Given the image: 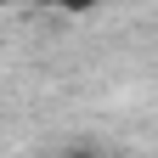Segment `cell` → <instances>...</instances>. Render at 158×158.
Instances as JSON below:
<instances>
[{
    "label": "cell",
    "mask_w": 158,
    "mask_h": 158,
    "mask_svg": "<svg viewBox=\"0 0 158 158\" xmlns=\"http://www.w3.org/2000/svg\"><path fill=\"white\" fill-rule=\"evenodd\" d=\"M45 6H56L62 17H90L96 6H102V0H45Z\"/></svg>",
    "instance_id": "cell-1"
},
{
    "label": "cell",
    "mask_w": 158,
    "mask_h": 158,
    "mask_svg": "<svg viewBox=\"0 0 158 158\" xmlns=\"http://www.w3.org/2000/svg\"><path fill=\"white\" fill-rule=\"evenodd\" d=\"M62 158H102V152H96V147H68Z\"/></svg>",
    "instance_id": "cell-2"
},
{
    "label": "cell",
    "mask_w": 158,
    "mask_h": 158,
    "mask_svg": "<svg viewBox=\"0 0 158 158\" xmlns=\"http://www.w3.org/2000/svg\"><path fill=\"white\" fill-rule=\"evenodd\" d=\"M0 6H17V0H0Z\"/></svg>",
    "instance_id": "cell-3"
}]
</instances>
